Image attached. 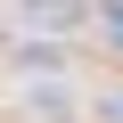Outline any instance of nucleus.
<instances>
[{"label": "nucleus", "mask_w": 123, "mask_h": 123, "mask_svg": "<svg viewBox=\"0 0 123 123\" xmlns=\"http://www.w3.org/2000/svg\"><path fill=\"white\" fill-rule=\"evenodd\" d=\"M82 8H74V0H25V8H17V25H49V33H66Z\"/></svg>", "instance_id": "f257e3e1"}, {"label": "nucleus", "mask_w": 123, "mask_h": 123, "mask_svg": "<svg viewBox=\"0 0 123 123\" xmlns=\"http://www.w3.org/2000/svg\"><path fill=\"white\" fill-rule=\"evenodd\" d=\"M98 123H123V82H115V90H98Z\"/></svg>", "instance_id": "f03ea898"}]
</instances>
